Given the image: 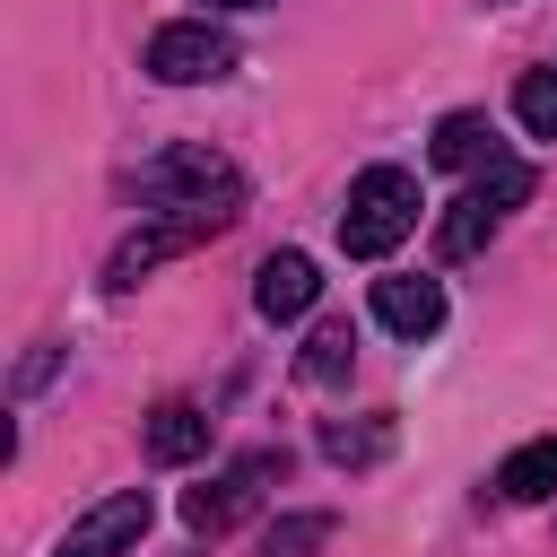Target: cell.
I'll return each mask as SVG.
<instances>
[{"mask_svg":"<svg viewBox=\"0 0 557 557\" xmlns=\"http://www.w3.org/2000/svg\"><path fill=\"white\" fill-rule=\"evenodd\" d=\"M409 226H418V174L409 165H366L348 183V209H339V252L348 261H383Z\"/></svg>","mask_w":557,"mask_h":557,"instance_id":"cell-1","label":"cell"},{"mask_svg":"<svg viewBox=\"0 0 557 557\" xmlns=\"http://www.w3.org/2000/svg\"><path fill=\"white\" fill-rule=\"evenodd\" d=\"M226 226H235V200H209V209H165V218L131 226V235L113 244V261H104V287L122 296V287H139L148 270H165L174 252H191V244H209V235H226Z\"/></svg>","mask_w":557,"mask_h":557,"instance_id":"cell-2","label":"cell"},{"mask_svg":"<svg viewBox=\"0 0 557 557\" xmlns=\"http://www.w3.org/2000/svg\"><path fill=\"white\" fill-rule=\"evenodd\" d=\"M131 191H139L148 209H209V200H235L244 183H235V165H226L218 148H165V157L139 165Z\"/></svg>","mask_w":557,"mask_h":557,"instance_id":"cell-3","label":"cell"},{"mask_svg":"<svg viewBox=\"0 0 557 557\" xmlns=\"http://www.w3.org/2000/svg\"><path fill=\"white\" fill-rule=\"evenodd\" d=\"M235 70V35L209 26V17H174L148 35V78L157 87H200V78H226Z\"/></svg>","mask_w":557,"mask_h":557,"instance_id":"cell-4","label":"cell"},{"mask_svg":"<svg viewBox=\"0 0 557 557\" xmlns=\"http://www.w3.org/2000/svg\"><path fill=\"white\" fill-rule=\"evenodd\" d=\"M278 470H287L278 453H244V461H226V470H218L209 487H191V496H183V522H191L200 540L235 531V522H244V513L261 505V479H278Z\"/></svg>","mask_w":557,"mask_h":557,"instance_id":"cell-5","label":"cell"},{"mask_svg":"<svg viewBox=\"0 0 557 557\" xmlns=\"http://www.w3.org/2000/svg\"><path fill=\"white\" fill-rule=\"evenodd\" d=\"M148 487H113V496H96L70 531H61V548L52 557H131L139 540H148Z\"/></svg>","mask_w":557,"mask_h":557,"instance_id":"cell-6","label":"cell"},{"mask_svg":"<svg viewBox=\"0 0 557 557\" xmlns=\"http://www.w3.org/2000/svg\"><path fill=\"white\" fill-rule=\"evenodd\" d=\"M313 296H322V270H313L305 252H270V261L252 270V305H261V322H296V313H313Z\"/></svg>","mask_w":557,"mask_h":557,"instance_id":"cell-7","label":"cell"},{"mask_svg":"<svg viewBox=\"0 0 557 557\" xmlns=\"http://www.w3.org/2000/svg\"><path fill=\"white\" fill-rule=\"evenodd\" d=\"M374 313L400 339H435L444 331V287L435 278H374Z\"/></svg>","mask_w":557,"mask_h":557,"instance_id":"cell-8","label":"cell"},{"mask_svg":"<svg viewBox=\"0 0 557 557\" xmlns=\"http://www.w3.org/2000/svg\"><path fill=\"white\" fill-rule=\"evenodd\" d=\"M200 453H209V409L200 400H157L148 409V461L174 470V461H200Z\"/></svg>","mask_w":557,"mask_h":557,"instance_id":"cell-9","label":"cell"},{"mask_svg":"<svg viewBox=\"0 0 557 557\" xmlns=\"http://www.w3.org/2000/svg\"><path fill=\"white\" fill-rule=\"evenodd\" d=\"M496 496L505 505H548L557 496V435H531L496 461Z\"/></svg>","mask_w":557,"mask_h":557,"instance_id":"cell-10","label":"cell"},{"mask_svg":"<svg viewBox=\"0 0 557 557\" xmlns=\"http://www.w3.org/2000/svg\"><path fill=\"white\" fill-rule=\"evenodd\" d=\"M426 157H435L444 174H479V165L496 157V131H487V113H444V122H435V139H426Z\"/></svg>","mask_w":557,"mask_h":557,"instance_id":"cell-11","label":"cell"},{"mask_svg":"<svg viewBox=\"0 0 557 557\" xmlns=\"http://www.w3.org/2000/svg\"><path fill=\"white\" fill-rule=\"evenodd\" d=\"M322 453L339 461V470H374L383 453H392V418L374 409V418H331L322 426Z\"/></svg>","mask_w":557,"mask_h":557,"instance_id":"cell-12","label":"cell"},{"mask_svg":"<svg viewBox=\"0 0 557 557\" xmlns=\"http://www.w3.org/2000/svg\"><path fill=\"white\" fill-rule=\"evenodd\" d=\"M487 235H496V209H487L479 191H461V200L444 209V226H435V261H470Z\"/></svg>","mask_w":557,"mask_h":557,"instance_id":"cell-13","label":"cell"},{"mask_svg":"<svg viewBox=\"0 0 557 557\" xmlns=\"http://www.w3.org/2000/svg\"><path fill=\"white\" fill-rule=\"evenodd\" d=\"M348 366H357V331L331 313V322H313V339H305V357H296V374L305 383H348Z\"/></svg>","mask_w":557,"mask_h":557,"instance_id":"cell-14","label":"cell"},{"mask_svg":"<svg viewBox=\"0 0 557 557\" xmlns=\"http://www.w3.org/2000/svg\"><path fill=\"white\" fill-rule=\"evenodd\" d=\"M331 513H278L270 531H261V557H313V548H331Z\"/></svg>","mask_w":557,"mask_h":557,"instance_id":"cell-15","label":"cell"},{"mask_svg":"<svg viewBox=\"0 0 557 557\" xmlns=\"http://www.w3.org/2000/svg\"><path fill=\"white\" fill-rule=\"evenodd\" d=\"M531 183H540V174H531V165H522V157H487V165H479V183H470V191H479V200H487V209H496V218H505V209H522V200H531Z\"/></svg>","mask_w":557,"mask_h":557,"instance_id":"cell-16","label":"cell"},{"mask_svg":"<svg viewBox=\"0 0 557 557\" xmlns=\"http://www.w3.org/2000/svg\"><path fill=\"white\" fill-rule=\"evenodd\" d=\"M513 113L531 139H557V70H522L513 78Z\"/></svg>","mask_w":557,"mask_h":557,"instance_id":"cell-17","label":"cell"},{"mask_svg":"<svg viewBox=\"0 0 557 557\" xmlns=\"http://www.w3.org/2000/svg\"><path fill=\"white\" fill-rule=\"evenodd\" d=\"M209 9H261V0H209Z\"/></svg>","mask_w":557,"mask_h":557,"instance_id":"cell-18","label":"cell"}]
</instances>
